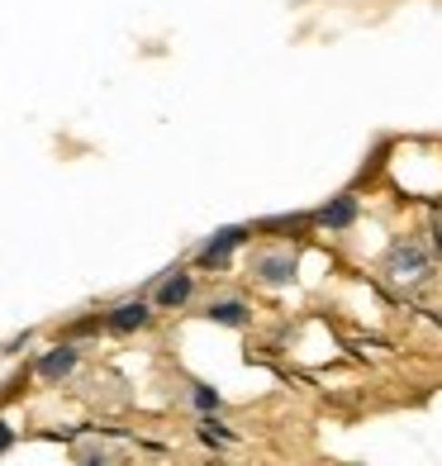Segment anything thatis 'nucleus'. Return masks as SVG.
Masks as SVG:
<instances>
[{
  "instance_id": "9d476101",
  "label": "nucleus",
  "mask_w": 442,
  "mask_h": 466,
  "mask_svg": "<svg viewBox=\"0 0 442 466\" xmlns=\"http://www.w3.org/2000/svg\"><path fill=\"white\" fill-rule=\"evenodd\" d=\"M186 395H191L196 414H219L224 410V395L209 386V380H186Z\"/></svg>"
},
{
  "instance_id": "9b49d317",
  "label": "nucleus",
  "mask_w": 442,
  "mask_h": 466,
  "mask_svg": "<svg viewBox=\"0 0 442 466\" xmlns=\"http://www.w3.org/2000/svg\"><path fill=\"white\" fill-rule=\"evenodd\" d=\"M100 329L105 324H100V309H95V314H76V319H67L57 329V338H62V343H81V338H95Z\"/></svg>"
},
{
  "instance_id": "7ed1b4c3",
  "label": "nucleus",
  "mask_w": 442,
  "mask_h": 466,
  "mask_svg": "<svg viewBox=\"0 0 442 466\" xmlns=\"http://www.w3.org/2000/svg\"><path fill=\"white\" fill-rule=\"evenodd\" d=\"M143 295L153 300V309H186V305L196 300V271L172 262V267H162L157 277L143 286Z\"/></svg>"
},
{
  "instance_id": "f03ea898",
  "label": "nucleus",
  "mask_w": 442,
  "mask_h": 466,
  "mask_svg": "<svg viewBox=\"0 0 442 466\" xmlns=\"http://www.w3.org/2000/svg\"><path fill=\"white\" fill-rule=\"evenodd\" d=\"M386 277L395 281V286H424L428 277H433V258H428V248L418 243V238H399L390 252H386Z\"/></svg>"
},
{
  "instance_id": "20e7f679",
  "label": "nucleus",
  "mask_w": 442,
  "mask_h": 466,
  "mask_svg": "<svg viewBox=\"0 0 442 466\" xmlns=\"http://www.w3.org/2000/svg\"><path fill=\"white\" fill-rule=\"evenodd\" d=\"M247 271H252V281L266 286V290H281L295 281V271H300V258H295L290 248H257L247 258Z\"/></svg>"
},
{
  "instance_id": "423d86ee",
  "label": "nucleus",
  "mask_w": 442,
  "mask_h": 466,
  "mask_svg": "<svg viewBox=\"0 0 442 466\" xmlns=\"http://www.w3.org/2000/svg\"><path fill=\"white\" fill-rule=\"evenodd\" d=\"M76 367H81V343H62V338L29 362V371L44 380V386H62L67 376H76Z\"/></svg>"
},
{
  "instance_id": "0eeeda50",
  "label": "nucleus",
  "mask_w": 442,
  "mask_h": 466,
  "mask_svg": "<svg viewBox=\"0 0 442 466\" xmlns=\"http://www.w3.org/2000/svg\"><path fill=\"white\" fill-rule=\"evenodd\" d=\"M309 219H314V228H324V233H343V228H352L357 219H362V200H357L352 190H343V196L324 200Z\"/></svg>"
},
{
  "instance_id": "f257e3e1",
  "label": "nucleus",
  "mask_w": 442,
  "mask_h": 466,
  "mask_svg": "<svg viewBox=\"0 0 442 466\" xmlns=\"http://www.w3.org/2000/svg\"><path fill=\"white\" fill-rule=\"evenodd\" d=\"M252 238V224H224V228H215L205 243H196V252H191V262H196V271H228L234 267V252L243 248Z\"/></svg>"
},
{
  "instance_id": "6e6552de",
  "label": "nucleus",
  "mask_w": 442,
  "mask_h": 466,
  "mask_svg": "<svg viewBox=\"0 0 442 466\" xmlns=\"http://www.w3.org/2000/svg\"><path fill=\"white\" fill-rule=\"evenodd\" d=\"M200 314L209 324H219V329H247L252 324V305L243 300V295H215Z\"/></svg>"
},
{
  "instance_id": "ddd939ff",
  "label": "nucleus",
  "mask_w": 442,
  "mask_h": 466,
  "mask_svg": "<svg viewBox=\"0 0 442 466\" xmlns=\"http://www.w3.org/2000/svg\"><path fill=\"white\" fill-rule=\"evenodd\" d=\"M76 466H119V457L105 452V448H81L76 452Z\"/></svg>"
},
{
  "instance_id": "2eb2a0df",
  "label": "nucleus",
  "mask_w": 442,
  "mask_h": 466,
  "mask_svg": "<svg viewBox=\"0 0 442 466\" xmlns=\"http://www.w3.org/2000/svg\"><path fill=\"white\" fill-rule=\"evenodd\" d=\"M15 442H19V433H15V423H10V419H0V457H5V452L15 448Z\"/></svg>"
},
{
  "instance_id": "1a4fd4ad",
  "label": "nucleus",
  "mask_w": 442,
  "mask_h": 466,
  "mask_svg": "<svg viewBox=\"0 0 442 466\" xmlns=\"http://www.w3.org/2000/svg\"><path fill=\"white\" fill-rule=\"evenodd\" d=\"M196 438L209 442V448H228V442H238V433L228 429L219 414H200V419H196Z\"/></svg>"
},
{
  "instance_id": "dca6fc26",
  "label": "nucleus",
  "mask_w": 442,
  "mask_h": 466,
  "mask_svg": "<svg viewBox=\"0 0 442 466\" xmlns=\"http://www.w3.org/2000/svg\"><path fill=\"white\" fill-rule=\"evenodd\" d=\"M428 233H433V252L442 258V219H433V224H428Z\"/></svg>"
},
{
  "instance_id": "f8f14e48",
  "label": "nucleus",
  "mask_w": 442,
  "mask_h": 466,
  "mask_svg": "<svg viewBox=\"0 0 442 466\" xmlns=\"http://www.w3.org/2000/svg\"><path fill=\"white\" fill-rule=\"evenodd\" d=\"M300 228H314L309 215H271V219H257L252 233H300Z\"/></svg>"
},
{
  "instance_id": "39448f33",
  "label": "nucleus",
  "mask_w": 442,
  "mask_h": 466,
  "mask_svg": "<svg viewBox=\"0 0 442 466\" xmlns=\"http://www.w3.org/2000/svg\"><path fill=\"white\" fill-rule=\"evenodd\" d=\"M153 319H157V309H153V300H147V295L115 300L110 309L100 314L105 333H115V338H134V333H143V329H153Z\"/></svg>"
},
{
  "instance_id": "4468645a",
  "label": "nucleus",
  "mask_w": 442,
  "mask_h": 466,
  "mask_svg": "<svg viewBox=\"0 0 442 466\" xmlns=\"http://www.w3.org/2000/svg\"><path fill=\"white\" fill-rule=\"evenodd\" d=\"M29 343H34V329H25V333H15V338H10V343L0 348V352H5V357H19V352H25Z\"/></svg>"
}]
</instances>
